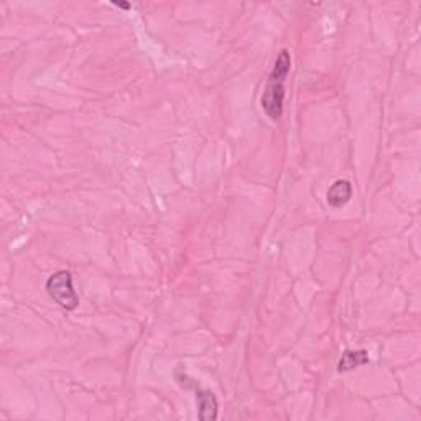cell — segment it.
Returning a JSON list of instances; mask_svg holds the SVG:
<instances>
[{
    "label": "cell",
    "mask_w": 421,
    "mask_h": 421,
    "mask_svg": "<svg viewBox=\"0 0 421 421\" xmlns=\"http://www.w3.org/2000/svg\"><path fill=\"white\" fill-rule=\"evenodd\" d=\"M291 69V56L288 49H282L270 73L266 87L262 94V109L272 120H278L283 114V101H285V81Z\"/></svg>",
    "instance_id": "1"
},
{
    "label": "cell",
    "mask_w": 421,
    "mask_h": 421,
    "mask_svg": "<svg viewBox=\"0 0 421 421\" xmlns=\"http://www.w3.org/2000/svg\"><path fill=\"white\" fill-rule=\"evenodd\" d=\"M48 295L62 310L74 311L79 306V297L73 286V275L68 270H58L47 280Z\"/></svg>",
    "instance_id": "2"
},
{
    "label": "cell",
    "mask_w": 421,
    "mask_h": 421,
    "mask_svg": "<svg viewBox=\"0 0 421 421\" xmlns=\"http://www.w3.org/2000/svg\"><path fill=\"white\" fill-rule=\"evenodd\" d=\"M196 403H198L199 420L212 421L218 418V398L212 391L196 389Z\"/></svg>",
    "instance_id": "3"
},
{
    "label": "cell",
    "mask_w": 421,
    "mask_h": 421,
    "mask_svg": "<svg viewBox=\"0 0 421 421\" xmlns=\"http://www.w3.org/2000/svg\"><path fill=\"white\" fill-rule=\"evenodd\" d=\"M352 198V185L348 180H337L328 190L326 199L328 204L334 209H339L351 201Z\"/></svg>",
    "instance_id": "4"
},
{
    "label": "cell",
    "mask_w": 421,
    "mask_h": 421,
    "mask_svg": "<svg viewBox=\"0 0 421 421\" xmlns=\"http://www.w3.org/2000/svg\"><path fill=\"white\" fill-rule=\"evenodd\" d=\"M369 354L364 349L361 351H345L341 357L339 364H337V370L339 372H349V370L357 369V367L369 364Z\"/></svg>",
    "instance_id": "5"
},
{
    "label": "cell",
    "mask_w": 421,
    "mask_h": 421,
    "mask_svg": "<svg viewBox=\"0 0 421 421\" xmlns=\"http://www.w3.org/2000/svg\"><path fill=\"white\" fill-rule=\"evenodd\" d=\"M114 5H117V7H122V8H128V7H130V5H128V3H117V2H115V3H114Z\"/></svg>",
    "instance_id": "6"
}]
</instances>
